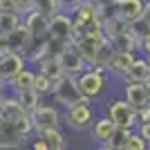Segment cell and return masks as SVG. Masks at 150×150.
I'll list each match as a JSON object with an SVG mask.
<instances>
[{"instance_id": "2", "label": "cell", "mask_w": 150, "mask_h": 150, "mask_svg": "<svg viewBox=\"0 0 150 150\" xmlns=\"http://www.w3.org/2000/svg\"><path fill=\"white\" fill-rule=\"evenodd\" d=\"M50 96L54 99V105H61V108H72V105H76V103H90L81 94L79 85H76V76H67V74H63L56 81L54 92H52Z\"/></svg>"}, {"instance_id": "14", "label": "cell", "mask_w": 150, "mask_h": 150, "mask_svg": "<svg viewBox=\"0 0 150 150\" xmlns=\"http://www.w3.org/2000/svg\"><path fill=\"white\" fill-rule=\"evenodd\" d=\"M125 101H128V103H130L134 110L148 105V96H146V83L128 81V85H125Z\"/></svg>"}, {"instance_id": "4", "label": "cell", "mask_w": 150, "mask_h": 150, "mask_svg": "<svg viewBox=\"0 0 150 150\" xmlns=\"http://www.w3.org/2000/svg\"><path fill=\"white\" fill-rule=\"evenodd\" d=\"M108 117L117 128H134L137 125V110L125 99H114L108 103Z\"/></svg>"}, {"instance_id": "10", "label": "cell", "mask_w": 150, "mask_h": 150, "mask_svg": "<svg viewBox=\"0 0 150 150\" xmlns=\"http://www.w3.org/2000/svg\"><path fill=\"white\" fill-rule=\"evenodd\" d=\"M20 16H23L20 23H23V27L27 29V34H29L31 38H45V36H50V34H47V16L34 11V9L20 13Z\"/></svg>"}, {"instance_id": "29", "label": "cell", "mask_w": 150, "mask_h": 150, "mask_svg": "<svg viewBox=\"0 0 150 150\" xmlns=\"http://www.w3.org/2000/svg\"><path fill=\"white\" fill-rule=\"evenodd\" d=\"M92 5L99 9L101 18H105V16H112V13H114V0H92Z\"/></svg>"}, {"instance_id": "22", "label": "cell", "mask_w": 150, "mask_h": 150, "mask_svg": "<svg viewBox=\"0 0 150 150\" xmlns=\"http://www.w3.org/2000/svg\"><path fill=\"white\" fill-rule=\"evenodd\" d=\"M114 128H117V125L110 121V117H101V119H96V121L92 123V137L96 139V141H101V144H103V141L112 134Z\"/></svg>"}, {"instance_id": "19", "label": "cell", "mask_w": 150, "mask_h": 150, "mask_svg": "<svg viewBox=\"0 0 150 150\" xmlns=\"http://www.w3.org/2000/svg\"><path fill=\"white\" fill-rule=\"evenodd\" d=\"M38 137L45 139V144L50 150H65L67 148V137L61 132V128H50V130L38 132Z\"/></svg>"}, {"instance_id": "35", "label": "cell", "mask_w": 150, "mask_h": 150, "mask_svg": "<svg viewBox=\"0 0 150 150\" xmlns=\"http://www.w3.org/2000/svg\"><path fill=\"white\" fill-rule=\"evenodd\" d=\"M141 18H144L146 23L150 25V0H146V2H144V11H141Z\"/></svg>"}, {"instance_id": "7", "label": "cell", "mask_w": 150, "mask_h": 150, "mask_svg": "<svg viewBox=\"0 0 150 150\" xmlns=\"http://www.w3.org/2000/svg\"><path fill=\"white\" fill-rule=\"evenodd\" d=\"M25 65L27 61L23 54H18V52H0V83L7 85Z\"/></svg>"}, {"instance_id": "17", "label": "cell", "mask_w": 150, "mask_h": 150, "mask_svg": "<svg viewBox=\"0 0 150 150\" xmlns=\"http://www.w3.org/2000/svg\"><path fill=\"white\" fill-rule=\"evenodd\" d=\"M110 43H112L114 52H134L139 47V38L132 34V29L123 31V34H117V36L108 38Z\"/></svg>"}, {"instance_id": "6", "label": "cell", "mask_w": 150, "mask_h": 150, "mask_svg": "<svg viewBox=\"0 0 150 150\" xmlns=\"http://www.w3.org/2000/svg\"><path fill=\"white\" fill-rule=\"evenodd\" d=\"M29 114H31V121H34V128H36V134L43 130H50V128H61V114L54 105H45L40 101Z\"/></svg>"}, {"instance_id": "32", "label": "cell", "mask_w": 150, "mask_h": 150, "mask_svg": "<svg viewBox=\"0 0 150 150\" xmlns=\"http://www.w3.org/2000/svg\"><path fill=\"white\" fill-rule=\"evenodd\" d=\"M139 125V134L146 139V141H150V121H141V123H137Z\"/></svg>"}, {"instance_id": "11", "label": "cell", "mask_w": 150, "mask_h": 150, "mask_svg": "<svg viewBox=\"0 0 150 150\" xmlns=\"http://www.w3.org/2000/svg\"><path fill=\"white\" fill-rule=\"evenodd\" d=\"M144 2L146 0H114V13L119 16V18L128 20H137L144 11Z\"/></svg>"}, {"instance_id": "27", "label": "cell", "mask_w": 150, "mask_h": 150, "mask_svg": "<svg viewBox=\"0 0 150 150\" xmlns=\"http://www.w3.org/2000/svg\"><path fill=\"white\" fill-rule=\"evenodd\" d=\"M146 146H148V141L139 132H130L128 139H125V144H123V150H144Z\"/></svg>"}, {"instance_id": "18", "label": "cell", "mask_w": 150, "mask_h": 150, "mask_svg": "<svg viewBox=\"0 0 150 150\" xmlns=\"http://www.w3.org/2000/svg\"><path fill=\"white\" fill-rule=\"evenodd\" d=\"M125 79L128 81H137V83H146L150 81V65L146 58H134L130 65V69L125 72Z\"/></svg>"}, {"instance_id": "1", "label": "cell", "mask_w": 150, "mask_h": 150, "mask_svg": "<svg viewBox=\"0 0 150 150\" xmlns=\"http://www.w3.org/2000/svg\"><path fill=\"white\" fill-rule=\"evenodd\" d=\"M69 18H72V34H74L72 40L83 36V34H90V31H99L101 25H103V18H101L99 9L92 5V0H83L69 13Z\"/></svg>"}, {"instance_id": "28", "label": "cell", "mask_w": 150, "mask_h": 150, "mask_svg": "<svg viewBox=\"0 0 150 150\" xmlns=\"http://www.w3.org/2000/svg\"><path fill=\"white\" fill-rule=\"evenodd\" d=\"M130 29H132V34H134L139 40H141L144 36H148V34H150V25L146 23L144 18H141V16H139L137 20H132V23H130Z\"/></svg>"}, {"instance_id": "30", "label": "cell", "mask_w": 150, "mask_h": 150, "mask_svg": "<svg viewBox=\"0 0 150 150\" xmlns=\"http://www.w3.org/2000/svg\"><path fill=\"white\" fill-rule=\"evenodd\" d=\"M58 2V11H65V13H72L76 7L81 5L83 0H56Z\"/></svg>"}, {"instance_id": "39", "label": "cell", "mask_w": 150, "mask_h": 150, "mask_svg": "<svg viewBox=\"0 0 150 150\" xmlns=\"http://www.w3.org/2000/svg\"><path fill=\"white\" fill-rule=\"evenodd\" d=\"M2 99H5V90H2V83H0V103H2Z\"/></svg>"}, {"instance_id": "12", "label": "cell", "mask_w": 150, "mask_h": 150, "mask_svg": "<svg viewBox=\"0 0 150 150\" xmlns=\"http://www.w3.org/2000/svg\"><path fill=\"white\" fill-rule=\"evenodd\" d=\"M132 61H134V52H112L105 69L117 74V76H125V72L130 69Z\"/></svg>"}, {"instance_id": "16", "label": "cell", "mask_w": 150, "mask_h": 150, "mask_svg": "<svg viewBox=\"0 0 150 150\" xmlns=\"http://www.w3.org/2000/svg\"><path fill=\"white\" fill-rule=\"evenodd\" d=\"M34 76H36V72L34 69H29L25 65V67L20 69L18 74L13 76L11 81L7 83L9 88H11V92H23V90H34Z\"/></svg>"}, {"instance_id": "40", "label": "cell", "mask_w": 150, "mask_h": 150, "mask_svg": "<svg viewBox=\"0 0 150 150\" xmlns=\"http://www.w3.org/2000/svg\"><path fill=\"white\" fill-rule=\"evenodd\" d=\"M148 65H150V58H148Z\"/></svg>"}, {"instance_id": "26", "label": "cell", "mask_w": 150, "mask_h": 150, "mask_svg": "<svg viewBox=\"0 0 150 150\" xmlns=\"http://www.w3.org/2000/svg\"><path fill=\"white\" fill-rule=\"evenodd\" d=\"M31 9L50 18V16H54V13L58 11V2L56 0H34V7H31Z\"/></svg>"}, {"instance_id": "9", "label": "cell", "mask_w": 150, "mask_h": 150, "mask_svg": "<svg viewBox=\"0 0 150 150\" xmlns=\"http://www.w3.org/2000/svg\"><path fill=\"white\" fill-rule=\"evenodd\" d=\"M47 34L52 38H58V40H65V43H72V18L69 13L65 11H56L54 16L47 18Z\"/></svg>"}, {"instance_id": "21", "label": "cell", "mask_w": 150, "mask_h": 150, "mask_svg": "<svg viewBox=\"0 0 150 150\" xmlns=\"http://www.w3.org/2000/svg\"><path fill=\"white\" fill-rule=\"evenodd\" d=\"M130 128H114L112 134L103 141V148L105 150H123V144H125V139H128V134H130Z\"/></svg>"}, {"instance_id": "15", "label": "cell", "mask_w": 150, "mask_h": 150, "mask_svg": "<svg viewBox=\"0 0 150 150\" xmlns=\"http://www.w3.org/2000/svg\"><path fill=\"white\" fill-rule=\"evenodd\" d=\"M112 52H114L112 43H110L108 38H103V40L99 43V47H96V54H94L92 63H90L88 67H92V69H99V72H105V67H108V61H110V56H112Z\"/></svg>"}, {"instance_id": "24", "label": "cell", "mask_w": 150, "mask_h": 150, "mask_svg": "<svg viewBox=\"0 0 150 150\" xmlns=\"http://www.w3.org/2000/svg\"><path fill=\"white\" fill-rule=\"evenodd\" d=\"M13 96H16V101H18L20 105H23V110H27V112H31L34 108L40 103V96H38L34 90H23V92H13Z\"/></svg>"}, {"instance_id": "36", "label": "cell", "mask_w": 150, "mask_h": 150, "mask_svg": "<svg viewBox=\"0 0 150 150\" xmlns=\"http://www.w3.org/2000/svg\"><path fill=\"white\" fill-rule=\"evenodd\" d=\"M31 148H34V150H50L43 137H38V141H34V146H31Z\"/></svg>"}, {"instance_id": "33", "label": "cell", "mask_w": 150, "mask_h": 150, "mask_svg": "<svg viewBox=\"0 0 150 150\" xmlns=\"http://www.w3.org/2000/svg\"><path fill=\"white\" fill-rule=\"evenodd\" d=\"M16 2H18V9H20V13L29 11L31 7H34V0H16Z\"/></svg>"}, {"instance_id": "31", "label": "cell", "mask_w": 150, "mask_h": 150, "mask_svg": "<svg viewBox=\"0 0 150 150\" xmlns=\"http://www.w3.org/2000/svg\"><path fill=\"white\" fill-rule=\"evenodd\" d=\"M0 13H20L16 0H0Z\"/></svg>"}, {"instance_id": "8", "label": "cell", "mask_w": 150, "mask_h": 150, "mask_svg": "<svg viewBox=\"0 0 150 150\" xmlns=\"http://www.w3.org/2000/svg\"><path fill=\"white\" fill-rule=\"evenodd\" d=\"M58 63H61L63 74H67V76H79L83 69L88 67L85 58L79 54V50H76L72 43H69L65 50H61V54H58Z\"/></svg>"}, {"instance_id": "34", "label": "cell", "mask_w": 150, "mask_h": 150, "mask_svg": "<svg viewBox=\"0 0 150 150\" xmlns=\"http://www.w3.org/2000/svg\"><path fill=\"white\" fill-rule=\"evenodd\" d=\"M139 47H141V50L148 54V58H150V34H148V36H144L141 40H139Z\"/></svg>"}, {"instance_id": "25", "label": "cell", "mask_w": 150, "mask_h": 150, "mask_svg": "<svg viewBox=\"0 0 150 150\" xmlns=\"http://www.w3.org/2000/svg\"><path fill=\"white\" fill-rule=\"evenodd\" d=\"M20 25V13H0V34L7 36Z\"/></svg>"}, {"instance_id": "13", "label": "cell", "mask_w": 150, "mask_h": 150, "mask_svg": "<svg viewBox=\"0 0 150 150\" xmlns=\"http://www.w3.org/2000/svg\"><path fill=\"white\" fill-rule=\"evenodd\" d=\"M27 43H29V34H27V29L23 27V23H20L11 34L5 36V52H18V54H23Z\"/></svg>"}, {"instance_id": "38", "label": "cell", "mask_w": 150, "mask_h": 150, "mask_svg": "<svg viewBox=\"0 0 150 150\" xmlns=\"http://www.w3.org/2000/svg\"><path fill=\"white\" fill-rule=\"evenodd\" d=\"M0 52H5V36L0 34Z\"/></svg>"}, {"instance_id": "5", "label": "cell", "mask_w": 150, "mask_h": 150, "mask_svg": "<svg viewBox=\"0 0 150 150\" xmlns=\"http://www.w3.org/2000/svg\"><path fill=\"white\" fill-rule=\"evenodd\" d=\"M92 119H94V112L92 108H90V103H76V105L72 108H65V114L61 117V121L67 128H72V130L81 132V130H88L90 125H92Z\"/></svg>"}, {"instance_id": "37", "label": "cell", "mask_w": 150, "mask_h": 150, "mask_svg": "<svg viewBox=\"0 0 150 150\" xmlns=\"http://www.w3.org/2000/svg\"><path fill=\"white\" fill-rule=\"evenodd\" d=\"M146 96H148V105H150V81H146Z\"/></svg>"}, {"instance_id": "23", "label": "cell", "mask_w": 150, "mask_h": 150, "mask_svg": "<svg viewBox=\"0 0 150 150\" xmlns=\"http://www.w3.org/2000/svg\"><path fill=\"white\" fill-rule=\"evenodd\" d=\"M54 85H56V81H52L50 76H45L43 72H36V76H34V92H36L40 99L50 96V94L54 92Z\"/></svg>"}, {"instance_id": "20", "label": "cell", "mask_w": 150, "mask_h": 150, "mask_svg": "<svg viewBox=\"0 0 150 150\" xmlns=\"http://www.w3.org/2000/svg\"><path fill=\"white\" fill-rule=\"evenodd\" d=\"M38 72H43L45 76H50L52 81H58L63 76V69H61V63H58V56H43L40 61L36 63Z\"/></svg>"}, {"instance_id": "3", "label": "cell", "mask_w": 150, "mask_h": 150, "mask_svg": "<svg viewBox=\"0 0 150 150\" xmlns=\"http://www.w3.org/2000/svg\"><path fill=\"white\" fill-rule=\"evenodd\" d=\"M76 85L81 90V94L88 101L96 99L103 90H105V72H99V69L85 67L81 74L76 76Z\"/></svg>"}]
</instances>
